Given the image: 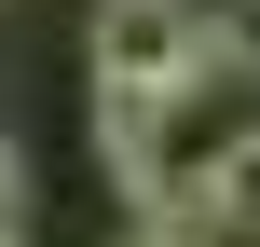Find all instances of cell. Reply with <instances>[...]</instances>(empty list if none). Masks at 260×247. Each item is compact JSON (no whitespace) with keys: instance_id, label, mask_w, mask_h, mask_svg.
Wrapping results in <instances>:
<instances>
[{"instance_id":"1","label":"cell","mask_w":260,"mask_h":247,"mask_svg":"<svg viewBox=\"0 0 260 247\" xmlns=\"http://www.w3.org/2000/svg\"><path fill=\"white\" fill-rule=\"evenodd\" d=\"M82 55H96V83H123V96H178V83L219 55V28H206V0H96Z\"/></svg>"},{"instance_id":"2","label":"cell","mask_w":260,"mask_h":247,"mask_svg":"<svg viewBox=\"0 0 260 247\" xmlns=\"http://www.w3.org/2000/svg\"><path fill=\"white\" fill-rule=\"evenodd\" d=\"M192 234H233V247H260V138L219 165V179H206V193H192Z\"/></svg>"},{"instance_id":"3","label":"cell","mask_w":260,"mask_h":247,"mask_svg":"<svg viewBox=\"0 0 260 247\" xmlns=\"http://www.w3.org/2000/svg\"><path fill=\"white\" fill-rule=\"evenodd\" d=\"M206 28H219V55H247V69H260V0H206Z\"/></svg>"},{"instance_id":"4","label":"cell","mask_w":260,"mask_h":247,"mask_svg":"<svg viewBox=\"0 0 260 247\" xmlns=\"http://www.w3.org/2000/svg\"><path fill=\"white\" fill-rule=\"evenodd\" d=\"M27 234V179H14V151H0V247Z\"/></svg>"},{"instance_id":"5","label":"cell","mask_w":260,"mask_h":247,"mask_svg":"<svg viewBox=\"0 0 260 247\" xmlns=\"http://www.w3.org/2000/svg\"><path fill=\"white\" fill-rule=\"evenodd\" d=\"M123 247H206V234H192V220H137Z\"/></svg>"}]
</instances>
